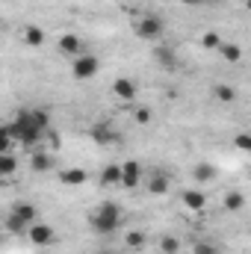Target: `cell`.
I'll list each match as a JSON object with an SVG mask.
<instances>
[{"label": "cell", "mask_w": 251, "mask_h": 254, "mask_svg": "<svg viewBox=\"0 0 251 254\" xmlns=\"http://www.w3.org/2000/svg\"><path fill=\"white\" fill-rule=\"evenodd\" d=\"M122 219H125L122 207H119V204H113V201H104V204L89 216V225H92V231H95V234L110 237V234H116V231L122 228Z\"/></svg>", "instance_id": "cell-1"}, {"label": "cell", "mask_w": 251, "mask_h": 254, "mask_svg": "<svg viewBox=\"0 0 251 254\" xmlns=\"http://www.w3.org/2000/svg\"><path fill=\"white\" fill-rule=\"evenodd\" d=\"M9 125H12V133H15L18 145H21V148H27V151L39 148V142L45 139V133L33 125V116H30V110H21V113L15 116V122H9Z\"/></svg>", "instance_id": "cell-2"}, {"label": "cell", "mask_w": 251, "mask_h": 254, "mask_svg": "<svg viewBox=\"0 0 251 254\" xmlns=\"http://www.w3.org/2000/svg\"><path fill=\"white\" fill-rule=\"evenodd\" d=\"M36 222H39V210H36L33 204L21 201V204H15L12 213L6 216V231H9V234H27V228L36 225Z\"/></svg>", "instance_id": "cell-3"}, {"label": "cell", "mask_w": 251, "mask_h": 254, "mask_svg": "<svg viewBox=\"0 0 251 254\" xmlns=\"http://www.w3.org/2000/svg\"><path fill=\"white\" fill-rule=\"evenodd\" d=\"M163 33H166V21L160 15H142L136 21V36L142 42H157V39H163Z\"/></svg>", "instance_id": "cell-4"}, {"label": "cell", "mask_w": 251, "mask_h": 254, "mask_svg": "<svg viewBox=\"0 0 251 254\" xmlns=\"http://www.w3.org/2000/svg\"><path fill=\"white\" fill-rule=\"evenodd\" d=\"M98 71H101V63L95 54H80L71 60V77L74 80H92Z\"/></svg>", "instance_id": "cell-5"}, {"label": "cell", "mask_w": 251, "mask_h": 254, "mask_svg": "<svg viewBox=\"0 0 251 254\" xmlns=\"http://www.w3.org/2000/svg\"><path fill=\"white\" fill-rule=\"evenodd\" d=\"M27 240H30L33 246H51V243L57 240V234H54V228H51L48 222H36V225L27 228Z\"/></svg>", "instance_id": "cell-6"}, {"label": "cell", "mask_w": 251, "mask_h": 254, "mask_svg": "<svg viewBox=\"0 0 251 254\" xmlns=\"http://www.w3.org/2000/svg\"><path fill=\"white\" fill-rule=\"evenodd\" d=\"M139 184H142V166H139L136 160L122 163V187H125V190H136Z\"/></svg>", "instance_id": "cell-7"}, {"label": "cell", "mask_w": 251, "mask_h": 254, "mask_svg": "<svg viewBox=\"0 0 251 254\" xmlns=\"http://www.w3.org/2000/svg\"><path fill=\"white\" fill-rule=\"evenodd\" d=\"M30 172H36V175L54 172V157L48 151H30Z\"/></svg>", "instance_id": "cell-8"}, {"label": "cell", "mask_w": 251, "mask_h": 254, "mask_svg": "<svg viewBox=\"0 0 251 254\" xmlns=\"http://www.w3.org/2000/svg\"><path fill=\"white\" fill-rule=\"evenodd\" d=\"M21 39H24V45H30V48H42V45L48 42V33H45L42 27H36V24H24Z\"/></svg>", "instance_id": "cell-9"}, {"label": "cell", "mask_w": 251, "mask_h": 254, "mask_svg": "<svg viewBox=\"0 0 251 254\" xmlns=\"http://www.w3.org/2000/svg\"><path fill=\"white\" fill-rule=\"evenodd\" d=\"M145 187H148V192H151V195H169V190H172V181H169L163 172H151V175H148V181H145Z\"/></svg>", "instance_id": "cell-10"}, {"label": "cell", "mask_w": 251, "mask_h": 254, "mask_svg": "<svg viewBox=\"0 0 251 254\" xmlns=\"http://www.w3.org/2000/svg\"><path fill=\"white\" fill-rule=\"evenodd\" d=\"M113 95H116L119 101H133V98H136V83H133L130 77H119V80L113 83Z\"/></svg>", "instance_id": "cell-11"}, {"label": "cell", "mask_w": 251, "mask_h": 254, "mask_svg": "<svg viewBox=\"0 0 251 254\" xmlns=\"http://www.w3.org/2000/svg\"><path fill=\"white\" fill-rule=\"evenodd\" d=\"M60 51H63L65 57H80L83 54V42L74 33H63L60 36Z\"/></svg>", "instance_id": "cell-12"}, {"label": "cell", "mask_w": 251, "mask_h": 254, "mask_svg": "<svg viewBox=\"0 0 251 254\" xmlns=\"http://www.w3.org/2000/svg\"><path fill=\"white\" fill-rule=\"evenodd\" d=\"M181 201H184V207H187V210H195V213H198V210H204L207 195H204L201 190H187L184 195H181Z\"/></svg>", "instance_id": "cell-13"}, {"label": "cell", "mask_w": 251, "mask_h": 254, "mask_svg": "<svg viewBox=\"0 0 251 254\" xmlns=\"http://www.w3.org/2000/svg\"><path fill=\"white\" fill-rule=\"evenodd\" d=\"M60 181H63L65 187H80V184H86V181H89V175H86V169L74 166V169H65L63 175H60Z\"/></svg>", "instance_id": "cell-14"}, {"label": "cell", "mask_w": 251, "mask_h": 254, "mask_svg": "<svg viewBox=\"0 0 251 254\" xmlns=\"http://www.w3.org/2000/svg\"><path fill=\"white\" fill-rule=\"evenodd\" d=\"M154 57H157V63L163 65L166 71H175V68H178V60H175V51H172L169 45H160V48L154 51Z\"/></svg>", "instance_id": "cell-15"}, {"label": "cell", "mask_w": 251, "mask_h": 254, "mask_svg": "<svg viewBox=\"0 0 251 254\" xmlns=\"http://www.w3.org/2000/svg\"><path fill=\"white\" fill-rule=\"evenodd\" d=\"M213 98H216L219 104H234V101H237V89L228 86V83H216V86H213Z\"/></svg>", "instance_id": "cell-16"}, {"label": "cell", "mask_w": 251, "mask_h": 254, "mask_svg": "<svg viewBox=\"0 0 251 254\" xmlns=\"http://www.w3.org/2000/svg\"><path fill=\"white\" fill-rule=\"evenodd\" d=\"M192 178H195L198 184H210V181H216V166H213V163H198V166L192 169Z\"/></svg>", "instance_id": "cell-17"}, {"label": "cell", "mask_w": 251, "mask_h": 254, "mask_svg": "<svg viewBox=\"0 0 251 254\" xmlns=\"http://www.w3.org/2000/svg\"><path fill=\"white\" fill-rule=\"evenodd\" d=\"M101 184H104V187H119V184H122V166H119V163H110V166L101 172Z\"/></svg>", "instance_id": "cell-18"}, {"label": "cell", "mask_w": 251, "mask_h": 254, "mask_svg": "<svg viewBox=\"0 0 251 254\" xmlns=\"http://www.w3.org/2000/svg\"><path fill=\"white\" fill-rule=\"evenodd\" d=\"M219 57H222L225 63L237 65L240 60H243V48H240V45H234V42H225V45L219 48Z\"/></svg>", "instance_id": "cell-19"}, {"label": "cell", "mask_w": 251, "mask_h": 254, "mask_svg": "<svg viewBox=\"0 0 251 254\" xmlns=\"http://www.w3.org/2000/svg\"><path fill=\"white\" fill-rule=\"evenodd\" d=\"M15 145H18V139L12 133V125H3L0 127V154H12Z\"/></svg>", "instance_id": "cell-20"}, {"label": "cell", "mask_w": 251, "mask_h": 254, "mask_svg": "<svg viewBox=\"0 0 251 254\" xmlns=\"http://www.w3.org/2000/svg\"><path fill=\"white\" fill-rule=\"evenodd\" d=\"M246 207V195L240 190H231V192H225V210H231V213H240Z\"/></svg>", "instance_id": "cell-21"}, {"label": "cell", "mask_w": 251, "mask_h": 254, "mask_svg": "<svg viewBox=\"0 0 251 254\" xmlns=\"http://www.w3.org/2000/svg\"><path fill=\"white\" fill-rule=\"evenodd\" d=\"M222 45H225V42H222V33H219V30H207V33L201 36V48H207V51H216V54H219Z\"/></svg>", "instance_id": "cell-22"}, {"label": "cell", "mask_w": 251, "mask_h": 254, "mask_svg": "<svg viewBox=\"0 0 251 254\" xmlns=\"http://www.w3.org/2000/svg\"><path fill=\"white\" fill-rule=\"evenodd\" d=\"M125 246L130 249V252H142L145 246H148V237L142 234V231H130L125 237Z\"/></svg>", "instance_id": "cell-23"}, {"label": "cell", "mask_w": 251, "mask_h": 254, "mask_svg": "<svg viewBox=\"0 0 251 254\" xmlns=\"http://www.w3.org/2000/svg\"><path fill=\"white\" fill-rule=\"evenodd\" d=\"M30 116H33V125L39 127L42 133H48V130H51V113H48V110L36 107V110H30Z\"/></svg>", "instance_id": "cell-24"}, {"label": "cell", "mask_w": 251, "mask_h": 254, "mask_svg": "<svg viewBox=\"0 0 251 254\" xmlns=\"http://www.w3.org/2000/svg\"><path fill=\"white\" fill-rule=\"evenodd\" d=\"M18 172V160H15V154H0V175L3 178H12Z\"/></svg>", "instance_id": "cell-25"}, {"label": "cell", "mask_w": 251, "mask_h": 254, "mask_svg": "<svg viewBox=\"0 0 251 254\" xmlns=\"http://www.w3.org/2000/svg\"><path fill=\"white\" fill-rule=\"evenodd\" d=\"M160 252L163 254H178L181 252V240H178V237H163V240H160Z\"/></svg>", "instance_id": "cell-26"}, {"label": "cell", "mask_w": 251, "mask_h": 254, "mask_svg": "<svg viewBox=\"0 0 251 254\" xmlns=\"http://www.w3.org/2000/svg\"><path fill=\"white\" fill-rule=\"evenodd\" d=\"M234 148L251 154V133H237V136H234Z\"/></svg>", "instance_id": "cell-27"}, {"label": "cell", "mask_w": 251, "mask_h": 254, "mask_svg": "<svg viewBox=\"0 0 251 254\" xmlns=\"http://www.w3.org/2000/svg\"><path fill=\"white\" fill-rule=\"evenodd\" d=\"M92 139H95V142H110L113 133H110V127L107 125H95L92 127Z\"/></svg>", "instance_id": "cell-28"}, {"label": "cell", "mask_w": 251, "mask_h": 254, "mask_svg": "<svg viewBox=\"0 0 251 254\" xmlns=\"http://www.w3.org/2000/svg\"><path fill=\"white\" fill-rule=\"evenodd\" d=\"M133 119H136V125H151V119H154V113H151L148 107H139V110L133 113Z\"/></svg>", "instance_id": "cell-29"}, {"label": "cell", "mask_w": 251, "mask_h": 254, "mask_svg": "<svg viewBox=\"0 0 251 254\" xmlns=\"http://www.w3.org/2000/svg\"><path fill=\"white\" fill-rule=\"evenodd\" d=\"M192 254H219V249H216L213 243H204V240H201V243L192 246Z\"/></svg>", "instance_id": "cell-30"}, {"label": "cell", "mask_w": 251, "mask_h": 254, "mask_svg": "<svg viewBox=\"0 0 251 254\" xmlns=\"http://www.w3.org/2000/svg\"><path fill=\"white\" fill-rule=\"evenodd\" d=\"M184 6H201V3H207V0H181Z\"/></svg>", "instance_id": "cell-31"}, {"label": "cell", "mask_w": 251, "mask_h": 254, "mask_svg": "<svg viewBox=\"0 0 251 254\" xmlns=\"http://www.w3.org/2000/svg\"><path fill=\"white\" fill-rule=\"evenodd\" d=\"M98 254H119V252H113V249H101Z\"/></svg>", "instance_id": "cell-32"}, {"label": "cell", "mask_w": 251, "mask_h": 254, "mask_svg": "<svg viewBox=\"0 0 251 254\" xmlns=\"http://www.w3.org/2000/svg\"><path fill=\"white\" fill-rule=\"evenodd\" d=\"M207 3H225V0H207Z\"/></svg>", "instance_id": "cell-33"}, {"label": "cell", "mask_w": 251, "mask_h": 254, "mask_svg": "<svg viewBox=\"0 0 251 254\" xmlns=\"http://www.w3.org/2000/svg\"><path fill=\"white\" fill-rule=\"evenodd\" d=\"M246 6H249V12H251V0H246Z\"/></svg>", "instance_id": "cell-34"}]
</instances>
